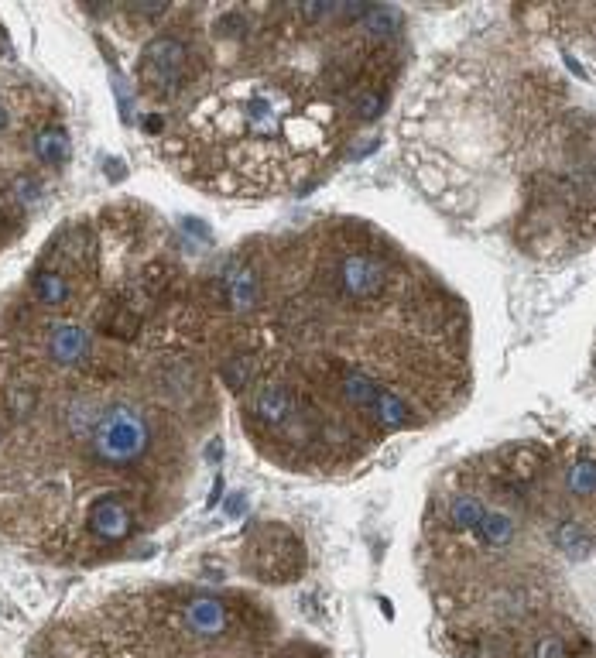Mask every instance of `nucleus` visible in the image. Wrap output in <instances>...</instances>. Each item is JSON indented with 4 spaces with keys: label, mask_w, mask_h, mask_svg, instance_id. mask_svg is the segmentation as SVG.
Here are the masks:
<instances>
[{
    "label": "nucleus",
    "mask_w": 596,
    "mask_h": 658,
    "mask_svg": "<svg viewBox=\"0 0 596 658\" xmlns=\"http://www.w3.org/2000/svg\"><path fill=\"white\" fill-rule=\"evenodd\" d=\"M199 83V59L189 38L182 35H155L141 48L138 59V86L148 100L172 103Z\"/></svg>",
    "instance_id": "3"
},
{
    "label": "nucleus",
    "mask_w": 596,
    "mask_h": 658,
    "mask_svg": "<svg viewBox=\"0 0 596 658\" xmlns=\"http://www.w3.org/2000/svg\"><path fill=\"white\" fill-rule=\"evenodd\" d=\"M182 628L189 638L196 641H216L227 635L230 628V611L220 597H209V593H199V597L185 600L182 607Z\"/></svg>",
    "instance_id": "5"
},
{
    "label": "nucleus",
    "mask_w": 596,
    "mask_h": 658,
    "mask_svg": "<svg viewBox=\"0 0 596 658\" xmlns=\"http://www.w3.org/2000/svg\"><path fill=\"white\" fill-rule=\"evenodd\" d=\"M192 110L182 144L203 165L196 179L227 192L285 189L333 144L329 107L298 79H244Z\"/></svg>",
    "instance_id": "2"
},
{
    "label": "nucleus",
    "mask_w": 596,
    "mask_h": 658,
    "mask_svg": "<svg viewBox=\"0 0 596 658\" xmlns=\"http://www.w3.org/2000/svg\"><path fill=\"white\" fill-rule=\"evenodd\" d=\"M531 658H566V641L562 635H542L531 648Z\"/></svg>",
    "instance_id": "6"
},
{
    "label": "nucleus",
    "mask_w": 596,
    "mask_h": 658,
    "mask_svg": "<svg viewBox=\"0 0 596 658\" xmlns=\"http://www.w3.org/2000/svg\"><path fill=\"white\" fill-rule=\"evenodd\" d=\"M168 432L117 381L0 377V535L59 563H90L144 528V470Z\"/></svg>",
    "instance_id": "1"
},
{
    "label": "nucleus",
    "mask_w": 596,
    "mask_h": 658,
    "mask_svg": "<svg viewBox=\"0 0 596 658\" xmlns=\"http://www.w3.org/2000/svg\"><path fill=\"white\" fill-rule=\"evenodd\" d=\"M254 549H257V569H261L264 580H292L288 573H295V569L288 566V559L302 566V552H298L302 545H298V539L288 528L264 525L254 535Z\"/></svg>",
    "instance_id": "4"
}]
</instances>
